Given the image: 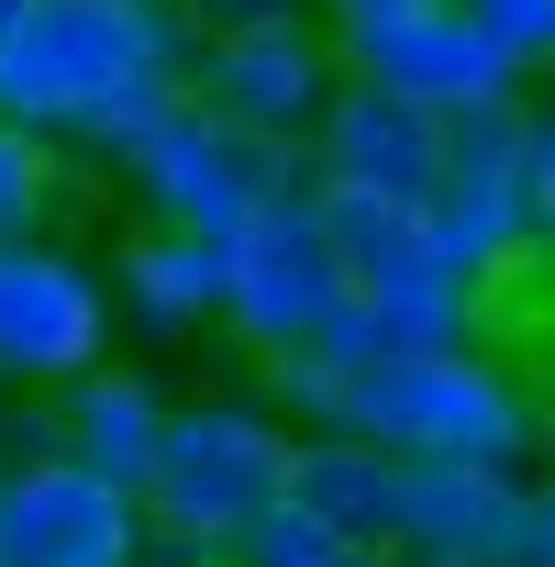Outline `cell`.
<instances>
[{"instance_id":"17","label":"cell","mask_w":555,"mask_h":567,"mask_svg":"<svg viewBox=\"0 0 555 567\" xmlns=\"http://www.w3.org/2000/svg\"><path fill=\"white\" fill-rule=\"evenodd\" d=\"M467 12L511 56V79H555V0H467Z\"/></svg>"},{"instance_id":"21","label":"cell","mask_w":555,"mask_h":567,"mask_svg":"<svg viewBox=\"0 0 555 567\" xmlns=\"http://www.w3.org/2000/svg\"><path fill=\"white\" fill-rule=\"evenodd\" d=\"M323 12V34L345 45V34H367V23H389V12H411V0H312Z\"/></svg>"},{"instance_id":"23","label":"cell","mask_w":555,"mask_h":567,"mask_svg":"<svg viewBox=\"0 0 555 567\" xmlns=\"http://www.w3.org/2000/svg\"><path fill=\"white\" fill-rule=\"evenodd\" d=\"M533 456H544V478H555V412H544V434H533Z\"/></svg>"},{"instance_id":"8","label":"cell","mask_w":555,"mask_h":567,"mask_svg":"<svg viewBox=\"0 0 555 567\" xmlns=\"http://www.w3.org/2000/svg\"><path fill=\"white\" fill-rule=\"evenodd\" d=\"M334 79H345V45L323 34V12L233 23V34H200V56H189V101L244 134H278V145H312Z\"/></svg>"},{"instance_id":"20","label":"cell","mask_w":555,"mask_h":567,"mask_svg":"<svg viewBox=\"0 0 555 567\" xmlns=\"http://www.w3.org/2000/svg\"><path fill=\"white\" fill-rule=\"evenodd\" d=\"M533 223H544V256H555V112H533Z\"/></svg>"},{"instance_id":"14","label":"cell","mask_w":555,"mask_h":567,"mask_svg":"<svg viewBox=\"0 0 555 567\" xmlns=\"http://www.w3.org/2000/svg\"><path fill=\"white\" fill-rule=\"evenodd\" d=\"M167 379L156 368H134V357H101V368H78L67 390H45V445H67L78 467H101V478H123V489H145V467H156V434H167Z\"/></svg>"},{"instance_id":"7","label":"cell","mask_w":555,"mask_h":567,"mask_svg":"<svg viewBox=\"0 0 555 567\" xmlns=\"http://www.w3.org/2000/svg\"><path fill=\"white\" fill-rule=\"evenodd\" d=\"M123 346L112 267L78 256V234H12L0 245V390H67Z\"/></svg>"},{"instance_id":"6","label":"cell","mask_w":555,"mask_h":567,"mask_svg":"<svg viewBox=\"0 0 555 567\" xmlns=\"http://www.w3.org/2000/svg\"><path fill=\"white\" fill-rule=\"evenodd\" d=\"M345 301H356V278H345V256H334V223H323L312 178L278 189L266 212H244V223L222 234V323H233L244 357L312 346Z\"/></svg>"},{"instance_id":"22","label":"cell","mask_w":555,"mask_h":567,"mask_svg":"<svg viewBox=\"0 0 555 567\" xmlns=\"http://www.w3.org/2000/svg\"><path fill=\"white\" fill-rule=\"evenodd\" d=\"M301 567H411L400 545H323V556H301Z\"/></svg>"},{"instance_id":"12","label":"cell","mask_w":555,"mask_h":567,"mask_svg":"<svg viewBox=\"0 0 555 567\" xmlns=\"http://www.w3.org/2000/svg\"><path fill=\"white\" fill-rule=\"evenodd\" d=\"M522 523V467H455V456H400L389 545L411 567H500Z\"/></svg>"},{"instance_id":"13","label":"cell","mask_w":555,"mask_h":567,"mask_svg":"<svg viewBox=\"0 0 555 567\" xmlns=\"http://www.w3.org/2000/svg\"><path fill=\"white\" fill-rule=\"evenodd\" d=\"M112 301L145 346H189L222 323V234H189V223H134L112 256Z\"/></svg>"},{"instance_id":"2","label":"cell","mask_w":555,"mask_h":567,"mask_svg":"<svg viewBox=\"0 0 555 567\" xmlns=\"http://www.w3.org/2000/svg\"><path fill=\"white\" fill-rule=\"evenodd\" d=\"M345 434L389 445V456H455V467H522L544 434V401L522 368H500L489 346H389L345 379Z\"/></svg>"},{"instance_id":"3","label":"cell","mask_w":555,"mask_h":567,"mask_svg":"<svg viewBox=\"0 0 555 567\" xmlns=\"http://www.w3.org/2000/svg\"><path fill=\"white\" fill-rule=\"evenodd\" d=\"M290 412L266 390H200V401H167V434H156V467H145V534H167L178 556L200 567H233L244 523L278 501V467H290Z\"/></svg>"},{"instance_id":"19","label":"cell","mask_w":555,"mask_h":567,"mask_svg":"<svg viewBox=\"0 0 555 567\" xmlns=\"http://www.w3.org/2000/svg\"><path fill=\"white\" fill-rule=\"evenodd\" d=\"M178 12L200 34H233V23H290V12H312V0H178Z\"/></svg>"},{"instance_id":"9","label":"cell","mask_w":555,"mask_h":567,"mask_svg":"<svg viewBox=\"0 0 555 567\" xmlns=\"http://www.w3.org/2000/svg\"><path fill=\"white\" fill-rule=\"evenodd\" d=\"M145 501L67 445H23L0 467V567H134Z\"/></svg>"},{"instance_id":"16","label":"cell","mask_w":555,"mask_h":567,"mask_svg":"<svg viewBox=\"0 0 555 567\" xmlns=\"http://www.w3.org/2000/svg\"><path fill=\"white\" fill-rule=\"evenodd\" d=\"M78 212H90V189L67 178V145H45L0 112V245L12 234H78Z\"/></svg>"},{"instance_id":"18","label":"cell","mask_w":555,"mask_h":567,"mask_svg":"<svg viewBox=\"0 0 555 567\" xmlns=\"http://www.w3.org/2000/svg\"><path fill=\"white\" fill-rule=\"evenodd\" d=\"M334 534L312 523V512H290V501H266L255 523H244V545H233V567H301V556H323Z\"/></svg>"},{"instance_id":"10","label":"cell","mask_w":555,"mask_h":567,"mask_svg":"<svg viewBox=\"0 0 555 567\" xmlns=\"http://www.w3.org/2000/svg\"><path fill=\"white\" fill-rule=\"evenodd\" d=\"M301 156H312V189H389V200H433L444 112H422L411 90H378V79H356V68H345Z\"/></svg>"},{"instance_id":"4","label":"cell","mask_w":555,"mask_h":567,"mask_svg":"<svg viewBox=\"0 0 555 567\" xmlns=\"http://www.w3.org/2000/svg\"><path fill=\"white\" fill-rule=\"evenodd\" d=\"M123 200H134V223H189V234H233L244 212H266L278 189H301L312 178V156L301 145H278V134H244V123H222V112H200L189 90L101 167Z\"/></svg>"},{"instance_id":"15","label":"cell","mask_w":555,"mask_h":567,"mask_svg":"<svg viewBox=\"0 0 555 567\" xmlns=\"http://www.w3.org/2000/svg\"><path fill=\"white\" fill-rule=\"evenodd\" d=\"M278 501L312 512L334 545H389V501H400V456L345 434V423H301L290 467H278Z\"/></svg>"},{"instance_id":"24","label":"cell","mask_w":555,"mask_h":567,"mask_svg":"<svg viewBox=\"0 0 555 567\" xmlns=\"http://www.w3.org/2000/svg\"><path fill=\"white\" fill-rule=\"evenodd\" d=\"M12 12H23V0H0V23H12Z\"/></svg>"},{"instance_id":"5","label":"cell","mask_w":555,"mask_h":567,"mask_svg":"<svg viewBox=\"0 0 555 567\" xmlns=\"http://www.w3.org/2000/svg\"><path fill=\"white\" fill-rule=\"evenodd\" d=\"M422 223L478 290H500V278H522L544 256V223H533V101L522 90L444 112V167H433Z\"/></svg>"},{"instance_id":"1","label":"cell","mask_w":555,"mask_h":567,"mask_svg":"<svg viewBox=\"0 0 555 567\" xmlns=\"http://www.w3.org/2000/svg\"><path fill=\"white\" fill-rule=\"evenodd\" d=\"M189 56L200 23L178 0H23L0 23V112L78 167H112L189 90Z\"/></svg>"},{"instance_id":"11","label":"cell","mask_w":555,"mask_h":567,"mask_svg":"<svg viewBox=\"0 0 555 567\" xmlns=\"http://www.w3.org/2000/svg\"><path fill=\"white\" fill-rule=\"evenodd\" d=\"M345 68H356V79H378V90H411L422 112H467V101L522 90V79H511V56L478 34L467 0H411V12H389V23L345 34Z\"/></svg>"}]
</instances>
